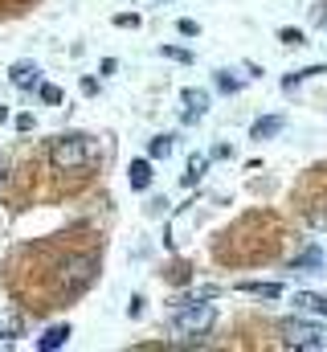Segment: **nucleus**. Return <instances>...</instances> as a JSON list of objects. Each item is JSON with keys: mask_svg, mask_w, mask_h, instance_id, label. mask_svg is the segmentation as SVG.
<instances>
[{"mask_svg": "<svg viewBox=\"0 0 327 352\" xmlns=\"http://www.w3.org/2000/svg\"><path fill=\"white\" fill-rule=\"evenodd\" d=\"M86 160H90V148H86L82 135H58L54 148H49V164H54L58 173H74Z\"/></svg>", "mask_w": 327, "mask_h": 352, "instance_id": "nucleus-1", "label": "nucleus"}, {"mask_svg": "<svg viewBox=\"0 0 327 352\" xmlns=\"http://www.w3.org/2000/svg\"><path fill=\"white\" fill-rule=\"evenodd\" d=\"M213 320H217V311H213L209 299H205V303H180L176 316H172V328H176V332H209Z\"/></svg>", "mask_w": 327, "mask_h": 352, "instance_id": "nucleus-2", "label": "nucleus"}, {"mask_svg": "<svg viewBox=\"0 0 327 352\" xmlns=\"http://www.w3.org/2000/svg\"><path fill=\"white\" fill-rule=\"evenodd\" d=\"M282 336L291 349H324V328L319 324H307V320H282Z\"/></svg>", "mask_w": 327, "mask_h": 352, "instance_id": "nucleus-3", "label": "nucleus"}, {"mask_svg": "<svg viewBox=\"0 0 327 352\" xmlns=\"http://www.w3.org/2000/svg\"><path fill=\"white\" fill-rule=\"evenodd\" d=\"M180 102H184V123H196L205 111H209V94L196 87H188L184 94H180Z\"/></svg>", "mask_w": 327, "mask_h": 352, "instance_id": "nucleus-4", "label": "nucleus"}, {"mask_svg": "<svg viewBox=\"0 0 327 352\" xmlns=\"http://www.w3.org/2000/svg\"><path fill=\"white\" fill-rule=\"evenodd\" d=\"M8 78H12V87L16 90H37L41 87V70H37L33 62H16V66L8 70Z\"/></svg>", "mask_w": 327, "mask_h": 352, "instance_id": "nucleus-5", "label": "nucleus"}, {"mask_svg": "<svg viewBox=\"0 0 327 352\" xmlns=\"http://www.w3.org/2000/svg\"><path fill=\"white\" fill-rule=\"evenodd\" d=\"M66 340H70V328H66V324H54V328H45V332L37 336V349H41V352H54V349H62Z\"/></svg>", "mask_w": 327, "mask_h": 352, "instance_id": "nucleus-6", "label": "nucleus"}, {"mask_svg": "<svg viewBox=\"0 0 327 352\" xmlns=\"http://www.w3.org/2000/svg\"><path fill=\"white\" fill-rule=\"evenodd\" d=\"M282 131V115H266V119H258L253 127H249V140H270V135H278Z\"/></svg>", "mask_w": 327, "mask_h": 352, "instance_id": "nucleus-7", "label": "nucleus"}, {"mask_svg": "<svg viewBox=\"0 0 327 352\" xmlns=\"http://www.w3.org/2000/svg\"><path fill=\"white\" fill-rule=\"evenodd\" d=\"M324 266V250L319 246H311V250H303L295 263H291V270H299V274H311V270H319Z\"/></svg>", "mask_w": 327, "mask_h": 352, "instance_id": "nucleus-8", "label": "nucleus"}, {"mask_svg": "<svg viewBox=\"0 0 327 352\" xmlns=\"http://www.w3.org/2000/svg\"><path fill=\"white\" fill-rule=\"evenodd\" d=\"M295 307H299V311H315V316H324V320H327V299H324V295L299 291V295H295Z\"/></svg>", "mask_w": 327, "mask_h": 352, "instance_id": "nucleus-9", "label": "nucleus"}, {"mask_svg": "<svg viewBox=\"0 0 327 352\" xmlns=\"http://www.w3.org/2000/svg\"><path fill=\"white\" fill-rule=\"evenodd\" d=\"M238 291H245V295H258V299H278V295H282V283H242Z\"/></svg>", "mask_w": 327, "mask_h": 352, "instance_id": "nucleus-10", "label": "nucleus"}, {"mask_svg": "<svg viewBox=\"0 0 327 352\" xmlns=\"http://www.w3.org/2000/svg\"><path fill=\"white\" fill-rule=\"evenodd\" d=\"M148 184H152V164H148V160H135V164H131V188L139 192V188H148Z\"/></svg>", "mask_w": 327, "mask_h": 352, "instance_id": "nucleus-11", "label": "nucleus"}, {"mask_svg": "<svg viewBox=\"0 0 327 352\" xmlns=\"http://www.w3.org/2000/svg\"><path fill=\"white\" fill-rule=\"evenodd\" d=\"M172 148H176V135H156V140H152V160L172 156Z\"/></svg>", "mask_w": 327, "mask_h": 352, "instance_id": "nucleus-12", "label": "nucleus"}, {"mask_svg": "<svg viewBox=\"0 0 327 352\" xmlns=\"http://www.w3.org/2000/svg\"><path fill=\"white\" fill-rule=\"evenodd\" d=\"M315 74H327V70H324V66H307V70H295V74H286V82H282V87L291 90V87H299L303 78H315Z\"/></svg>", "mask_w": 327, "mask_h": 352, "instance_id": "nucleus-13", "label": "nucleus"}, {"mask_svg": "<svg viewBox=\"0 0 327 352\" xmlns=\"http://www.w3.org/2000/svg\"><path fill=\"white\" fill-rule=\"evenodd\" d=\"M205 168H209V160H205V156H192V160H188V173H184V180H188V184H196V180L205 176Z\"/></svg>", "mask_w": 327, "mask_h": 352, "instance_id": "nucleus-14", "label": "nucleus"}, {"mask_svg": "<svg viewBox=\"0 0 327 352\" xmlns=\"http://www.w3.org/2000/svg\"><path fill=\"white\" fill-rule=\"evenodd\" d=\"M217 87L225 90V94H234V90L242 87V78H234V74H229V70H221V74H217Z\"/></svg>", "mask_w": 327, "mask_h": 352, "instance_id": "nucleus-15", "label": "nucleus"}, {"mask_svg": "<svg viewBox=\"0 0 327 352\" xmlns=\"http://www.w3.org/2000/svg\"><path fill=\"white\" fill-rule=\"evenodd\" d=\"M37 90H41V98H45L49 107H58V102H62V90H58V87H49V82H41Z\"/></svg>", "mask_w": 327, "mask_h": 352, "instance_id": "nucleus-16", "label": "nucleus"}, {"mask_svg": "<svg viewBox=\"0 0 327 352\" xmlns=\"http://www.w3.org/2000/svg\"><path fill=\"white\" fill-rule=\"evenodd\" d=\"M160 54L164 58H172V62H192V54H188V50H176V45H164Z\"/></svg>", "mask_w": 327, "mask_h": 352, "instance_id": "nucleus-17", "label": "nucleus"}, {"mask_svg": "<svg viewBox=\"0 0 327 352\" xmlns=\"http://www.w3.org/2000/svg\"><path fill=\"white\" fill-rule=\"evenodd\" d=\"M278 37H282V41H286V45H303V33H299V29H282V33H278Z\"/></svg>", "mask_w": 327, "mask_h": 352, "instance_id": "nucleus-18", "label": "nucleus"}, {"mask_svg": "<svg viewBox=\"0 0 327 352\" xmlns=\"http://www.w3.org/2000/svg\"><path fill=\"white\" fill-rule=\"evenodd\" d=\"M180 33H184V37H196V33H201V29H196V25H192V21H180Z\"/></svg>", "mask_w": 327, "mask_h": 352, "instance_id": "nucleus-19", "label": "nucleus"}, {"mask_svg": "<svg viewBox=\"0 0 327 352\" xmlns=\"http://www.w3.org/2000/svg\"><path fill=\"white\" fill-rule=\"evenodd\" d=\"M0 168H4V160H0Z\"/></svg>", "mask_w": 327, "mask_h": 352, "instance_id": "nucleus-20", "label": "nucleus"}]
</instances>
